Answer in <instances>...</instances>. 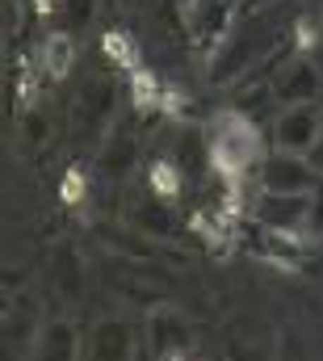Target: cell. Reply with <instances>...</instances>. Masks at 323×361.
<instances>
[{
  "instance_id": "1",
  "label": "cell",
  "mask_w": 323,
  "mask_h": 361,
  "mask_svg": "<svg viewBox=\"0 0 323 361\" xmlns=\"http://www.w3.org/2000/svg\"><path fill=\"white\" fill-rule=\"evenodd\" d=\"M269 130L248 114V109H223L206 126V152L210 169L231 180H256L264 156H269Z\"/></svg>"
},
{
  "instance_id": "2",
  "label": "cell",
  "mask_w": 323,
  "mask_h": 361,
  "mask_svg": "<svg viewBox=\"0 0 323 361\" xmlns=\"http://www.w3.org/2000/svg\"><path fill=\"white\" fill-rule=\"evenodd\" d=\"M181 30L197 55H214L240 21V0H181L176 4Z\"/></svg>"
},
{
  "instance_id": "3",
  "label": "cell",
  "mask_w": 323,
  "mask_h": 361,
  "mask_svg": "<svg viewBox=\"0 0 323 361\" xmlns=\"http://www.w3.org/2000/svg\"><path fill=\"white\" fill-rule=\"evenodd\" d=\"M248 223L269 227V231H290V235H311V193H269L256 189L248 202Z\"/></svg>"
},
{
  "instance_id": "4",
  "label": "cell",
  "mask_w": 323,
  "mask_h": 361,
  "mask_svg": "<svg viewBox=\"0 0 323 361\" xmlns=\"http://www.w3.org/2000/svg\"><path fill=\"white\" fill-rule=\"evenodd\" d=\"M319 126H323V105H319V101L281 105V109H273L269 143H273V147H281V152L311 156V147H315V139H319Z\"/></svg>"
},
{
  "instance_id": "5",
  "label": "cell",
  "mask_w": 323,
  "mask_h": 361,
  "mask_svg": "<svg viewBox=\"0 0 323 361\" xmlns=\"http://www.w3.org/2000/svg\"><path fill=\"white\" fill-rule=\"evenodd\" d=\"M143 341H147L152 357H185V353H193V324L181 307L156 302L143 315Z\"/></svg>"
},
{
  "instance_id": "6",
  "label": "cell",
  "mask_w": 323,
  "mask_h": 361,
  "mask_svg": "<svg viewBox=\"0 0 323 361\" xmlns=\"http://www.w3.org/2000/svg\"><path fill=\"white\" fill-rule=\"evenodd\" d=\"M319 177H323V169L311 156L269 147V156H264V164L256 173V189H269V193H311Z\"/></svg>"
},
{
  "instance_id": "7",
  "label": "cell",
  "mask_w": 323,
  "mask_h": 361,
  "mask_svg": "<svg viewBox=\"0 0 323 361\" xmlns=\"http://www.w3.org/2000/svg\"><path fill=\"white\" fill-rule=\"evenodd\" d=\"M323 97V63L315 55L298 51L294 59L281 63V72L269 80V101L273 109L281 105H303V101H319Z\"/></svg>"
},
{
  "instance_id": "8",
  "label": "cell",
  "mask_w": 323,
  "mask_h": 361,
  "mask_svg": "<svg viewBox=\"0 0 323 361\" xmlns=\"http://www.w3.org/2000/svg\"><path fill=\"white\" fill-rule=\"evenodd\" d=\"M139 349H147L143 328L130 324V319H122V315H105V319H97V328H88V349H84V357L118 361V357H135Z\"/></svg>"
},
{
  "instance_id": "9",
  "label": "cell",
  "mask_w": 323,
  "mask_h": 361,
  "mask_svg": "<svg viewBox=\"0 0 323 361\" xmlns=\"http://www.w3.org/2000/svg\"><path fill=\"white\" fill-rule=\"evenodd\" d=\"M135 169H139V139L130 126L114 122L101 139V173L109 180H126Z\"/></svg>"
},
{
  "instance_id": "10",
  "label": "cell",
  "mask_w": 323,
  "mask_h": 361,
  "mask_svg": "<svg viewBox=\"0 0 323 361\" xmlns=\"http://www.w3.org/2000/svg\"><path fill=\"white\" fill-rule=\"evenodd\" d=\"M84 349H88V341H80V328L72 319H47L34 332V353L42 361H72Z\"/></svg>"
},
{
  "instance_id": "11",
  "label": "cell",
  "mask_w": 323,
  "mask_h": 361,
  "mask_svg": "<svg viewBox=\"0 0 323 361\" xmlns=\"http://www.w3.org/2000/svg\"><path fill=\"white\" fill-rule=\"evenodd\" d=\"M126 223H130L135 231H143V235H168V231L176 227V214H172V202H164L160 193L143 189V197L130 202Z\"/></svg>"
},
{
  "instance_id": "12",
  "label": "cell",
  "mask_w": 323,
  "mask_h": 361,
  "mask_svg": "<svg viewBox=\"0 0 323 361\" xmlns=\"http://www.w3.org/2000/svg\"><path fill=\"white\" fill-rule=\"evenodd\" d=\"M72 63H76V42H72V34H68V30H51V34L42 38V47H38V72H42L51 85H59V80L72 76Z\"/></svg>"
},
{
  "instance_id": "13",
  "label": "cell",
  "mask_w": 323,
  "mask_h": 361,
  "mask_svg": "<svg viewBox=\"0 0 323 361\" xmlns=\"http://www.w3.org/2000/svg\"><path fill=\"white\" fill-rule=\"evenodd\" d=\"M256 227V223H252ZM311 235H290V231H269V227H256V252L273 265H286V269H298L303 265V252H307Z\"/></svg>"
},
{
  "instance_id": "14",
  "label": "cell",
  "mask_w": 323,
  "mask_h": 361,
  "mask_svg": "<svg viewBox=\"0 0 323 361\" xmlns=\"http://www.w3.org/2000/svg\"><path fill=\"white\" fill-rule=\"evenodd\" d=\"M114 109H118V89L109 80H88L76 97V118L84 126H105L114 122Z\"/></svg>"
},
{
  "instance_id": "15",
  "label": "cell",
  "mask_w": 323,
  "mask_h": 361,
  "mask_svg": "<svg viewBox=\"0 0 323 361\" xmlns=\"http://www.w3.org/2000/svg\"><path fill=\"white\" fill-rule=\"evenodd\" d=\"M143 180H147V189L152 193H160L164 202H176L181 197V189H185V169H181V160L172 156H156L152 164H147V173H143Z\"/></svg>"
},
{
  "instance_id": "16",
  "label": "cell",
  "mask_w": 323,
  "mask_h": 361,
  "mask_svg": "<svg viewBox=\"0 0 323 361\" xmlns=\"http://www.w3.org/2000/svg\"><path fill=\"white\" fill-rule=\"evenodd\" d=\"M101 55H105L114 68H122V72H135V68H139V42H135L126 30H105V34H101Z\"/></svg>"
},
{
  "instance_id": "17",
  "label": "cell",
  "mask_w": 323,
  "mask_h": 361,
  "mask_svg": "<svg viewBox=\"0 0 323 361\" xmlns=\"http://www.w3.org/2000/svg\"><path fill=\"white\" fill-rule=\"evenodd\" d=\"M21 139H25V147H42V143L51 139V118L38 114V109L21 114Z\"/></svg>"
},
{
  "instance_id": "18",
  "label": "cell",
  "mask_w": 323,
  "mask_h": 361,
  "mask_svg": "<svg viewBox=\"0 0 323 361\" xmlns=\"http://www.w3.org/2000/svg\"><path fill=\"white\" fill-rule=\"evenodd\" d=\"M84 273H80V257H59V290L63 298H80Z\"/></svg>"
},
{
  "instance_id": "19",
  "label": "cell",
  "mask_w": 323,
  "mask_h": 361,
  "mask_svg": "<svg viewBox=\"0 0 323 361\" xmlns=\"http://www.w3.org/2000/svg\"><path fill=\"white\" fill-rule=\"evenodd\" d=\"M311 240H323V177L315 180V189H311Z\"/></svg>"
},
{
  "instance_id": "20",
  "label": "cell",
  "mask_w": 323,
  "mask_h": 361,
  "mask_svg": "<svg viewBox=\"0 0 323 361\" xmlns=\"http://www.w3.org/2000/svg\"><path fill=\"white\" fill-rule=\"evenodd\" d=\"M63 13H68V21H72V30L88 21V13H92V0H63Z\"/></svg>"
},
{
  "instance_id": "21",
  "label": "cell",
  "mask_w": 323,
  "mask_h": 361,
  "mask_svg": "<svg viewBox=\"0 0 323 361\" xmlns=\"http://www.w3.org/2000/svg\"><path fill=\"white\" fill-rule=\"evenodd\" d=\"M63 197L76 206V202H84V180H80V173H72V177L63 180Z\"/></svg>"
},
{
  "instance_id": "22",
  "label": "cell",
  "mask_w": 323,
  "mask_h": 361,
  "mask_svg": "<svg viewBox=\"0 0 323 361\" xmlns=\"http://www.w3.org/2000/svg\"><path fill=\"white\" fill-rule=\"evenodd\" d=\"M311 160L323 169V126H319V139H315V147H311Z\"/></svg>"
}]
</instances>
